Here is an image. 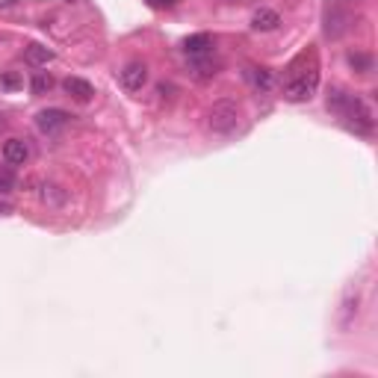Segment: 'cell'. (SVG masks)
Masks as SVG:
<instances>
[{
  "label": "cell",
  "mask_w": 378,
  "mask_h": 378,
  "mask_svg": "<svg viewBox=\"0 0 378 378\" xmlns=\"http://www.w3.org/2000/svg\"><path fill=\"white\" fill-rule=\"evenodd\" d=\"M4 160H6L9 166H24V163L30 160V145H27V139H18V136L6 139V142H4Z\"/></svg>",
  "instance_id": "8"
},
{
  "label": "cell",
  "mask_w": 378,
  "mask_h": 378,
  "mask_svg": "<svg viewBox=\"0 0 378 378\" xmlns=\"http://www.w3.org/2000/svg\"><path fill=\"white\" fill-rule=\"evenodd\" d=\"M352 24H355V18H352L346 9L334 6V9H328V15H325V36H328V38H343V36L352 30Z\"/></svg>",
  "instance_id": "6"
},
{
  "label": "cell",
  "mask_w": 378,
  "mask_h": 378,
  "mask_svg": "<svg viewBox=\"0 0 378 378\" xmlns=\"http://www.w3.org/2000/svg\"><path fill=\"white\" fill-rule=\"evenodd\" d=\"M145 4H148L151 9H174L177 0H145Z\"/></svg>",
  "instance_id": "19"
},
{
  "label": "cell",
  "mask_w": 378,
  "mask_h": 378,
  "mask_svg": "<svg viewBox=\"0 0 378 378\" xmlns=\"http://www.w3.org/2000/svg\"><path fill=\"white\" fill-rule=\"evenodd\" d=\"M63 89H65L68 98H74L77 104H89V101H92V95H95L92 83L83 80V77H65V80H63Z\"/></svg>",
  "instance_id": "9"
},
{
  "label": "cell",
  "mask_w": 378,
  "mask_h": 378,
  "mask_svg": "<svg viewBox=\"0 0 378 378\" xmlns=\"http://www.w3.org/2000/svg\"><path fill=\"white\" fill-rule=\"evenodd\" d=\"M51 89H53V77L48 71H36L33 80H30V92L33 95H48Z\"/></svg>",
  "instance_id": "15"
},
{
  "label": "cell",
  "mask_w": 378,
  "mask_h": 378,
  "mask_svg": "<svg viewBox=\"0 0 378 378\" xmlns=\"http://www.w3.org/2000/svg\"><path fill=\"white\" fill-rule=\"evenodd\" d=\"M12 213V207L9 204H4V201H0V216H9Z\"/></svg>",
  "instance_id": "20"
},
{
  "label": "cell",
  "mask_w": 378,
  "mask_h": 378,
  "mask_svg": "<svg viewBox=\"0 0 378 378\" xmlns=\"http://www.w3.org/2000/svg\"><path fill=\"white\" fill-rule=\"evenodd\" d=\"M357 305H361V298H357V293H355V298L349 295L346 302H343V325H349V322H352V316H357Z\"/></svg>",
  "instance_id": "18"
},
{
  "label": "cell",
  "mask_w": 378,
  "mask_h": 378,
  "mask_svg": "<svg viewBox=\"0 0 378 378\" xmlns=\"http://www.w3.org/2000/svg\"><path fill=\"white\" fill-rule=\"evenodd\" d=\"M278 27H281V15H278L275 9H269V6L254 9V15H251V30H257V33H272Z\"/></svg>",
  "instance_id": "10"
},
{
  "label": "cell",
  "mask_w": 378,
  "mask_h": 378,
  "mask_svg": "<svg viewBox=\"0 0 378 378\" xmlns=\"http://www.w3.org/2000/svg\"><path fill=\"white\" fill-rule=\"evenodd\" d=\"M68 122H71V115L65 110H59V107H48V110H42V112L36 115V127L42 130V133H48V136H53L63 127H68Z\"/></svg>",
  "instance_id": "5"
},
{
  "label": "cell",
  "mask_w": 378,
  "mask_h": 378,
  "mask_svg": "<svg viewBox=\"0 0 378 378\" xmlns=\"http://www.w3.org/2000/svg\"><path fill=\"white\" fill-rule=\"evenodd\" d=\"M189 71H192L195 80H210V77H216L219 65L213 63V53L210 56H195V59H189Z\"/></svg>",
  "instance_id": "13"
},
{
  "label": "cell",
  "mask_w": 378,
  "mask_h": 378,
  "mask_svg": "<svg viewBox=\"0 0 378 378\" xmlns=\"http://www.w3.org/2000/svg\"><path fill=\"white\" fill-rule=\"evenodd\" d=\"M246 80H248L251 89H257V92H272V86H275L272 71L263 68V65H248V68H246Z\"/></svg>",
  "instance_id": "12"
},
{
  "label": "cell",
  "mask_w": 378,
  "mask_h": 378,
  "mask_svg": "<svg viewBox=\"0 0 378 378\" xmlns=\"http://www.w3.org/2000/svg\"><path fill=\"white\" fill-rule=\"evenodd\" d=\"M36 195H38V201H42V204L56 207V210L65 207V201H68V189L53 184V181H42V184H38V189H36Z\"/></svg>",
  "instance_id": "7"
},
{
  "label": "cell",
  "mask_w": 378,
  "mask_h": 378,
  "mask_svg": "<svg viewBox=\"0 0 378 378\" xmlns=\"http://www.w3.org/2000/svg\"><path fill=\"white\" fill-rule=\"evenodd\" d=\"M118 83H122L127 92H142L148 83V65L142 59H133V63H127L122 71H118Z\"/></svg>",
  "instance_id": "4"
},
{
  "label": "cell",
  "mask_w": 378,
  "mask_h": 378,
  "mask_svg": "<svg viewBox=\"0 0 378 378\" xmlns=\"http://www.w3.org/2000/svg\"><path fill=\"white\" fill-rule=\"evenodd\" d=\"M316 86H320V59L310 51V53H302L290 65V77L284 83V101L305 104L316 95Z\"/></svg>",
  "instance_id": "1"
},
{
  "label": "cell",
  "mask_w": 378,
  "mask_h": 378,
  "mask_svg": "<svg viewBox=\"0 0 378 378\" xmlns=\"http://www.w3.org/2000/svg\"><path fill=\"white\" fill-rule=\"evenodd\" d=\"M236 125H240V107H236L233 101H216L207 112V127L213 133H233Z\"/></svg>",
  "instance_id": "3"
},
{
  "label": "cell",
  "mask_w": 378,
  "mask_h": 378,
  "mask_svg": "<svg viewBox=\"0 0 378 378\" xmlns=\"http://www.w3.org/2000/svg\"><path fill=\"white\" fill-rule=\"evenodd\" d=\"M184 53L189 59H195V56H210L213 53V36L210 33H195V36L184 38Z\"/></svg>",
  "instance_id": "11"
},
{
  "label": "cell",
  "mask_w": 378,
  "mask_h": 378,
  "mask_svg": "<svg viewBox=\"0 0 378 378\" xmlns=\"http://www.w3.org/2000/svg\"><path fill=\"white\" fill-rule=\"evenodd\" d=\"M328 110L340 115L355 133L369 136L375 130V115H372L369 104L364 101V98L346 92V89H331L328 92Z\"/></svg>",
  "instance_id": "2"
},
{
  "label": "cell",
  "mask_w": 378,
  "mask_h": 378,
  "mask_svg": "<svg viewBox=\"0 0 378 378\" xmlns=\"http://www.w3.org/2000/svg\"><path fill=\"white\" fill-rule=\"evenodd\" d=\"M346 59H349V65H352V68H355L357 74H369V71H372V56H369V53L352 51V53H349Z\"/></svg>",
  "instance_id": "16"
},
{
  "label": "cell",
  "mask_w": 378,
  "mask_h": 378,
  "mask_svg": "<svg viewBox=\"0 0 378 378\" xmlns=\"http://www.w3.org/2000/svg\"><path fill=\"white\" fill-rule=\"evenodd\" d=\"M15 187H18V177H15V172H12L9 166H0V195H9V192H15Z\"/></svg>",
  "instance_id": "17"
},
{
  "label": "cell",
  "mask_w": 378,
  "mask_h": 378,
  "mask_svg": "<svg viewBox=\"0 0 378 378\" xmlns=\"http://www.w3.org/2000/svg\"><path fill=\"white\" fill-rule=\"evenodd\" d=\"M53 51L51 48H45V45H38V42H30L27 48H24V59L30 65H48V63H53Z\"/></svg>",
  "instance_id": "14"
}]
</instances>
